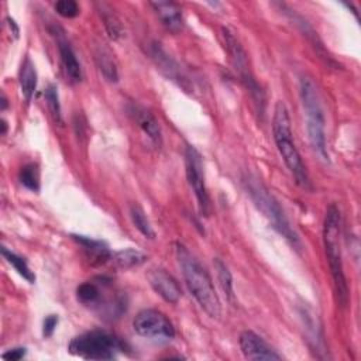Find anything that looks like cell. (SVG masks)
Instances as JSON below:
<instances>
[{
  "mask_svg": "<svg viewBox=\"0 0 361 361\" xmlns=\"http://www.w3.org/2000/svg\"><path fill=\"white\" fill-rule=\"evenodd\" d=\"M51 34L55 35V38H56L58 51H59V56H61V63H62V68H63L68 79L72 83H79L83 78L82 68H80V63L76 59V55H75L72 47L66 41V38L63 35V31L59 27H54V28H51Z\"/></svg>",
  "mask_w": 361,
  "mask_h": 361,
  "instance_id": "cell-12",
  "label": "cell"
},
{
  "mask_svg": "<svg viewBox=\"0 0 361 361\" xmlns=\"http://www.w3.org/2000/svg\"><path fill=\"white\" fill-rule=\"evenodd\" d=\"M130 217H131V221L135 226V228L145 238H151V240L155 238V231H154V228H152V226H151V223H149L144 209L140 204L134 203V204L130 206Z\"/></svg>",
  "mask_w": 361,
  "mask_h": 361,
  "instance_id": "cell-20",
  "label": "cell"
},
{
  "mask_svg": "<svg viewBox=\"0 0 361 361\" xmlns=\"http://www.w3.org/2000/svg\"><path fill=\"white\" fill-rule=\"evenodd\" d=\"M54 8L63 18H73L79 14V4L75 0H59L54 4Z\"/></svg>",
  "mask_w": 361,
  "mask_h": 361,
  "instance_id": "cell-26",
  "label": "cell"
},
{
  "mask_svg": "<svg viewBox=\"0 0 361 361\" xmlns=\"http://www.w3.org/2000/svg\"><path fill=\"white\" fill-rule=\"evenodd\" d=\"M18 180L23 186L32 192L39 190V169L37 164H27L18 172Z\"/></svg>",
  "mask_w": 361,
  "mask_h": 361,
  "instance_id": "cell-22",
  "label": "cell"
},
{
  "mask_svg": "<svg viewBox=\"0 0 361 361\" xmlns=\"http://www.w3.org/2000/svg\"><path fill=\"white\" fill-rule=\"evenodd\" d=\"M93 55H94L96 65L102 72V75L104 76V79L111 83H116L118 80V69L111 51L104 44H97L93 48Z\"/></svg>",
  "mask_w": 361,
  "mask_h": 361,
  "instance_id": "cell-16",
  "label": "cell"
},
{
  "mask_svg": "<svg viewBox=\"0 0 361 361\" xmlns=\"http://www.w3.org/2000/svg\"><path fill=\"white\" fill-rule=\"evenodd\" d=\"M149 52H151L152 59H154V61L157 62V65L159 66V69H161L168 78H171L172 80H179V82H180L179 78H182V75H180V71H179L176 62H175L172 58H169V55L159 47V44H152Z\"/></svg>",
  "mask_w": 361,
  "mask_h": 361,
  "instance_id": "cell-18",
  "label": "cell"
},
{
  "mask_svg": "<svg viewBox=\"0 0 361 361\" xmlns=\"http://www.w3.org/2000/svg\"><path fill=\"white\" fill-rule=\"evenodd\" d=\"M1 255L6 258V261H7L10 265H13V268H14L24 279H27L30 283H34V282H35V275H34V272L30 269L27 261H25L23 257H20V255H17L16 252L7 250L6 247H1Z\"/></svg>",
  "mask_w": 361,
  "mask_h": 361,
  "instance_id": "cell-21",
  "label": "cell"
},
{
  "mask_svg": "<svg viewBox=\"0 0 361 361\" xmlns=\"http://www.w3.org/2000/svg\"><path fill=\"white\" fill-rule=\"evenodd\" d=\"M111 258H113L114 264L123 269L138 267L147 261V255L134 248H126V250L117 251L116 254H113Z\"/></svg>",
  "mask_w": 361,
  "mask_h": 361,
  "instance_id": "cell-19",
  "label": "cell"
},
{
  "mask_svg": "<svg viewBox=\"0 0 361 361\" xmlns=\"http://www.w3.org/2000/svg\"><path fill=\"white\" fill-rule=\"evenodd\" d=\"M213 264H214V268H216V272H217L219 283H220L224 295L231 300L233 299V276H231V272L228 271L227 265L219 258H216Z\"/></svg>",
  "mask_w": 361,
  "mask_h": 361,
  "instance_id": "cell-23",
  "label": "cell"
},
{
  "mask_svg": "<svg viewBox=\"0 0 361 361\" xmlns=\"http://www.w3.org/2000/svg\"><path fill=\"white\" fill-rule=\"evenodd\" d=\"M134 331L149 340L169 341L175 337L172 322L157 309H144L138 312L133 320Z\"/></svg>",
  "mask_w": 361,
  "mask_h": 361,
  "instance_id": "cell-8",
  "label": "cell"
},
{
  "mask_svg": "<svg viewBox=\"0 0 361 361\" xmlns=\"http://www.w3.org/2000/svg\"><path fill=\"white\" fill-rule=\"evenodd\" d=\"M7 21H8V27H10V30H11V32L14 34V37L17 38L18 37V27H17V24H16V21L13 20V18H7Z\"/></svg>",
  "mask_w": 361,
  "mask_h": 361,
  "instance_id": "cell-29",
  "label": "cell"
},
{
  "mask_svg": "<svg viewBox=\"0 0 361 361\" xmlns=\"http://www.w3.org/2000/svg\"><path fill=\"white\" fill-rule=\"evenodd\" d=\"M72 355L83 360H113L126 350V344L106 330H90L73 337L68 345Z\"/></svg>",
  "mask_w": 361,
  "mask_h": 361,
  "instance_id": "cell-6",
  "label": "cell"
},
{
  "mask_svg": "<svg viewBox=\"0 0 361 361\" xmlns=\"http://www.w3.org/2000/svg\"><path fill=\"white\" fill-rule=\"evenodd\" d=\"M299 93L302 107L306 116V130L313 151L323 161H329L327 142H326V120L320 103V97L313 80L303 76L299 83Z\"/></svg>",
  "mask_w": 361,
  "mask_h": 361,
  "instance_id": "cell-4",
  "label": "cell"
},
{
  "mask_svg": "<svg viewBox=\"0 0 361 361\" xmlns=\"http://www.w3.org/2000/svg\"><path fill=\"white\" fill-rule=\"evenodd\" d=\"M340 234H341L340 210L334 203H331L326 210V216L323 221V244H324V252H326V258H327L329 268L333 278V286H334L337 303L341 307H344L348 303V285H347L344 267H343Z\"/></svg>",
  "mask_w": 361,
  "mask_h": 361,
  "instance_id": "cell-2",
  "label": "cell"
},
{
  "mask_svg": "<svg viewBox=\"0 0 361 361\" xmlns=\"http://www.w3.org/2000/svg\"><path fill=\"white\" fill-rule=\"evenodd\" d=\"M100 11H103V13H100V14L103 16L104 28H106L109 37H110L113 41L121 38L124 30H123V25H121V23H120V20L116 17V14H113V13H106L104 8H102Z\"/></svg>",
  "mask_w": 361,
  "mask_h": 361,
  "instance_id": "cell-25",
  "label": "cell"
},
{
  "mask_svg": "<svg viewBox=\"0 0 361 361\" xmlns=\"http://www.w3.org/2000/svg\"><path fill=\"white\" fill-rule=\"evenodd\" d=\"M25 354H27V348L25 347H16V348H10L8 351L3 353L1 358L7 360V361H18V360L24 358Z\"/></svg>",
  "mask_w": 361,
  "mask_h": 361,
  "instance_id": "cell-28",
  "label": "cell"
},
{
  "mask_svg": "<svg viewBox=\"0 0 361 361\" xmlns=\"http://www.w3.org/2000/svg\"><path fill=\"white\" fill-rule=\"evenodd\" d=\"M45 100L47 106L49 109L51 116L56 123H62V111H61V103H59V94L58 87L55 85H49L45 89Z\"/></svg>",
  "mask_w": 361,
  "mask_h": 361,
  "instance_id": "cell-24",
  "label": "cell"
},
{
  "mask_svg": "<svg viewBox=\"0 0 361 361\" xmlns=\"http://www.w3.org/2000/svg\"><path fill=\"white\" fill-rule=\"evenodd\" d=\"M272 134H274L276 148H278L286 168L295 178L296 183L303 189H310L312 185H310V179H309L306 166H305L302 157H300V154L295 145V141H293L289 113H288L285 103L281 100L275 104V109H274Z\"/></svg>",
  "mask_w": 361,
  "mask_h": 361,
  "instance_id": "cell-3",
  "label": "cell"
},
{
  "mask_svg": "<svg viewBox=\"0 0 361 361\" xmlns=\"http://www.w3.org/2000/svg\"><path fill=\"white\" fill-rule=\"evenodd\" d=\"M238 344H240L243 355L247 360L259 361V360H281L282 358L262 337H259L257 333H254L251 330H244L240 334Z\"/></svg>",
  "mask_w": 361,
  "mask_h": 361,
  "instance_id": "cell-10",
  "label": "cell"
},
{
  "mask_svg": "<svg viewBox=\"0 0 361 361\" xmlns=\"http://www.w3.org/2000/svg\"><path fill=\"white\" fill-rule=\"evenodd\" d=\"M223 38H224L226 49L230 55V62H231L233 69L238 75L241 83L248 90L254 104L257 106V110L262 114L264 113V106H265V96H264V92H262L261 86L258 85V82L252 76L245 49L243 48L241 42L234 35V32H231L228 28H223Z\"/></svg>",
  "mask_w": 361,
  "mask_h": 361,
  "instance_id": "cell-7",
  "label": "cell"
},
{
  "mask_svg": "<svg viewBox=\"0 0 361 361\" xmlns=\"http://www.w3.org/2000/svg\"><path fill=\"white\" fill-rule=\"evenodd\" d=\"M147 279L155 293H158L165 302L178 303L182 292L176 279L171 274L161 268H152L148 271Z\"/></svg>",
  "mask_w": 361,
  "mask_h": 361,
  "instance_id": "cell-11",
  "label": "cell"
},
{
  "mask_svg": "<svg viewBox=\"0 0 361 361\" xmlns=\"http://www.w3.org/2000/svg\"><path fill=\"white\" fill-rule=\"evenodd\" d=\"M244 183H245V189H247L251 200L259 209V212L268 219V221L272 224V227L295 250H300V247H302L300 240H299L298 234L295 233V230L290 227V223L286 219L278 200L267 190V188L257 178H252L248 175L244 179Z\"/></svg>",
  "mask_w": 361,
  "mask_h": 361,
  "instance_id": "cell-5",
  "label": "cell"
},
{
  "mask_svg": "<svg viewBox=\"0 0 361 361\" xmlns=\"http://www.w3.org/2000/svg\"><path fill=\"white\" fill-rule=\"evenodd\" d=\"M7 107V99L4 96V93H1V110H4Z\"/></svg>",
  "mask_w": 361,
  "mask_h": 361,
  "instance_id": "cell-31",
  "label": "cell"
},
{
  "mask_svg": "<svg viewBox=\"0 0 361 361\" xmlns=\"http://www.w3.org/2000/svg\"><path fill=\"white\" fill-rule=\"evenodd\" d=\"M175 255L185 283L195 300L212 319H219L221 314V305L207 271L180 243H175Z\"/></svg>",
  "mask_w": 361,
  "mask_h": 361,
  "instance_id": "cell-1",
  "label": "cell"
},
{
  "mask_svg": "<svg viewBox=\"0 0 361 361\" xmlns=\"http://www.w3.org/2000/svg\"><path fill=\"white\" fill-rule=\"evenodd\" d=\"M149 6L154 8L157 17L159 18V21L166 30L172 32H178L182 30L183 17L178 4H175L173 1L158 0V1H151Z\"/></svg>",
  "mask_w": 361,
  "mask_h": 361,
  "instance_id": "cell-14",
  "label": "cell"
},
{
  "mask_svg": "<svg viewBox=\"0 0 361 361\" xmlns=\"http://www.w3.org/2000/svg\"><path fill=\"white\" fill-rule=\"evenodd\" d=\"M72 238L82 245L86 254V258L92 265H102L111 258V252L103 241L92 240L85 235H72Z\"/></svg>",
  "mask_w": 361,
  "mask_h": 361,
  "instance_id": "cell-15",
  "label": "cell"
},
{
  "mask_svg": "<svg viewBox=\"0 0 361 361\" xmlns=\"http://www.w3.org/2000/svg\"><path fill=\"white\" fill-rule=\"evenodd\" d=\"M127 111H128L130 117L133 118V121L141 128V131L155 145L159 147L162 144V133H161V127H159L157 118L154 117V114L147 107H144L138 103H130L127 106Z\"/></svg>",
  "mask_w": 361,
  "mask_h": 361,
  "instance_id": "cell-13",
  "label": "cell"
},
{
  "mask_svg": "<svg viewBox=\"0 0 361 361\" xmlns=\"http://www.w3.org/2000/svg\"><path fill=\"white\" fill-rule=\"evenodd\" d=\"M58 316L56 314H48L45 319H44V324H42V336L44 337H51L58 326Z\"/></svg>",
  "mask_w": 361,
  "mask_h": 361,
  "instance_id": "cell-27",
  "label": "cell"
},
{
  "mask_svg": "<svg viewBox=\"0 0 361 361\" xmlns=\"http://www.w3.org/2000/svg\"><path fill=\"white\" fill-rule=\"evenodd\" d=\"M18 82H20V89L25 102L30 103L37 89V71H35L34 62L28 56L24 59L20 68Z\"/></svg>",
  "mask_w": 361,
  "mask_h": 361,
  "instance_id": "cell-17",
  "label": "cell"
},
{
  "mask_svg": "<svg viewBox=\"0 0 361 361\" xmlns=\"http://www.w3.org/2000/svg\"><path fill=\"white\" fill-rule=\"evenodd\" d=\"M185 169H186V178L189 182V186L192 188L199 210L202 214L207 216L209 213V195L206 189V182H204V171H203V162L199 151L188 145L185 149Z\"/></svg>",
  "mask_w": 361,
  "mask_h": 361,
  "instance_id": "cell-9",
  "label": "cell"
},
{
  "mask_svg": "<svg viewBox=\"0 0 361 361\" xmlns=\"http://www.w3.org/2000/svg\"><path fill=\"white\" fill-rule=\"evenodd\" d=\"M7 131V123L4 118H1V135H4Z\"/></svg>",
  "mask_w": 361,
  "mask_h": 361,
  "instance_id": "cell-30",
  "label": "cell"
}]
</instances>
